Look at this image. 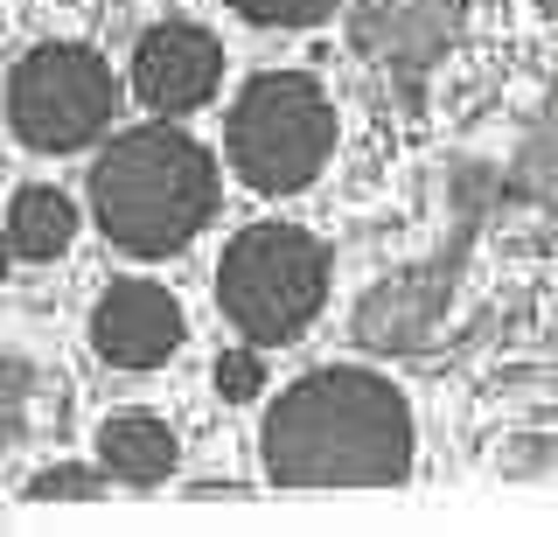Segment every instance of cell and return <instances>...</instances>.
Here are the masks:
<instances>
[{
	"instance_id": "obj_1",
	"label": "cell",
	"mask_w": 558,
	"mask_h": 537,
	"mask_svg": "<svg viewBox=\"0 0 558 537\" xmlns=\"http://www.w3.org/2000/svg\"><path fill=\"white\" fill-rule=\"evenodd\" d=\"M266 475L279 489H391L412 475V405L356 363L307 370L266 412Z\"/></svg>"
},
{
	"instance_id": "obj_2",
	"label": "cell",
	"mask_w": 558,
	"mask_h": 537,
	"mask_svg": "<svg viewBox=\"0 0 558 537\" xmlns=\"http://www.w3.org/2000/svg\"><path fill=\"white\" fill-rule=\"evenodd\" d=\"M217 210V161L182 126H133L92 168V217L119 252L168 258Z\"/></svg>"
},
{
	"instance_id": "obj_3",
	"label": "cell",
	"mask_w": 558,
	"mask_h": 537,
	"mask_svg": "<svg viewBox=\"0 0 558 537\" xmlns=\"http://www.w3.org/2000/svg\"><path fill=\"white\" fill-rule=\"evenodd\" d=\"M223 147H231V168L244 188L293 196L336 154V106L307 71H258L231 106Z\"/></svg>"
},
{
	"instance_id": "obj_4",
	"label": "cell",
	"mask_w": 558,
	"mask_h": 537,
	"mask_svg": "<svg viewBox=\"0 0 558 537\" xmlns=\"http://www.w3.org/2000/svg\"><path fill=\"white\" fill-rule=\"evenodd\" d=\"M217 301L244 342H258V350L293 342L328 301L322 237H307L301 223H252V231H238L217 272Z\"/></svg>"
},
{
	"instance_id": "obj_5",
	"label": "cell",
	"mask_w": 558,
	"mask_h": 537,
	"mask_svg": "<svg viewBox=\"0 0 558 537\" xmlns=\"http://www.w3.org/2000/svg\"><path fill=\"white\" fill-rule=\"evenodd\" d=\"M112 112H119V77L98 49L49 42V49H28L8 77V119L35 154L92 147L112 126Z\"/></svg>"
},
{
	"instance_id": "obj_6",
	"label": "cell",
	"mask_w": 558,
	"mask_h": 537,
	"mask_svg": "<svg viewBox=\"0 0 558 537\" xmlns=\"http://www.w3.org/2000/svg\"><path fill=\"white\" fill-rule=\"evenodd\" d=\"M217 77H223V49L196 22H154L133 49V91H140V106H154L161 119L209 106Z\"/></svg>"
},
{
	"instance_id": "obj_7",
	"label": "cell",
	"mask_w": 558,
	"mask_h": 537,
	"mask_svg": "<svg viewBox=\"0 0 558 537\" xmlns=\"http://www.w3.org/2000/svg\"><path fill=\"white\" fill-rule=\"evenodd\" d=\"M92 342L119 370H154V363H168L182 350V307L154 280H119V286H105V301L92 315Z\"/></svg>"
},
{
	"instance_id": "obj_8",
	"label": "cell",
	"mask_w": 558,
	"mask_h": 537,
	"mask_svg": "<svg viewBox=\"0 0 558 537\" xmlns=\"http://www.w3.org/2000/svg\"><path fill=\"white\" fill-rule=\"evenodd\" d=\"M461 22V0H349V36L363 57L391 63V71H418L433 63Z\"/></svg>"
},
{
	"instance_id": "obj_9",
	"label": "cell",
	"mask_w": 558,
	"mask_h": 537,
	"mask_svg": "<svg viewBox=\"0 0 558 537\" xmlns=\"http://www.w3.org/2000/svg\"><path fill=\"white\" fill-rule=\"evenodd\" d=\"M98 461L112 467V481H126V489H154V481L174 475V432H168V419H154V412H119V419H105V432H98Z\"/></svg>"
},
{
	"instance_id": "obj_10",
	"label": "cell",
	"mask_w": 558,
	"mask_h": 537,
	"mask_svg": "<svg viewBox=\"0 0 558 537\" xmlns=\"http://www.w3.org/2000/svg\"><path fill=\"white\" fill-rule=\"evenodd\" d=\"M77 237V210H70L63 188H22L8 210V245L14 258H57Z\"/></svg>"
},
{
	"instance_id": "obj_11",
	"label": "cell",
	"mask_w": 558,
	"mask_h": 537,
	"mask_svg": "<svg viewBox=\"0 0 558 537\" xmlns=\"http://www.w3.org/2000/svg\"><path fill=\"white\" fill-rule=\"evenodd\" d=\"M84 502V496H112V467H43V475L28 481V502Z\"/></svg>"
},
{
	"instance_id": "obj_12",
	"label": "cell",
	"mask_w": 558,
	"mask_h": 537,
	"mask_svg": "<svg viewBox=\"0 0 558 537\" xmlns=\"http://www.w3.org/2000/svg\"><path fill=\"white\" fill-rule=\"evenodd\" d=\"M231 8L258 28H307V22H328L342 0H231Z\"/></svg>"
},
{
	"instance_id": "obj_13",
	"label": "cell",
	"mask_w": 558,
	"mask_h": 537,
	"mask_svg": "<svg viewBox=\"0 0 558 537\" xmlns=\"http://www.w3.org/2000/svg\"><path fill=\"white\" fill-rule=\"evenodd\" d=\"M252 350H258V342H252ZM252 350H231V356L217 363V391L238 398V405H244V398H258V385H266V370H258Z\"/></svg>"
}]
</instances>
